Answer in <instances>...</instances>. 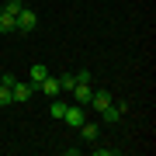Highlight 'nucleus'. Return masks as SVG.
<instances>
[{
  "mask_svg": "<svg viewBox=\"0 0 156 156\" xmlns=\"http://www.w3.org/2000/svg\"><path fill=\"white\" fill-rule=\"evenodd\" d=\"M97 132H101L97 122H83V125H80V135H83L87 142H94V139H97Z\"/></svg>",
  "mask_w": 156,
  "mask_h": 156,
  "instance_id": "obj_10",
  "label": "nucleus"
},
{
  "mask_svg": "<svg viewBox=\"0 0 156 156\" xmlns=\"http://www.w3.org/2000/svg\"><path fill=\"white\" fill-rule=\"evenodd\" d=\"M111 101H115V97H111V90H94V97H90V104H87V108H94V111L101 115L108 104H111Z\"/></svg>",
  "mask_w": 156,
  "mask_h": 156,
  "instance_id": "obj_5",
  "label": "nucleus"
},
{
  "mask_svg": "<svg viewBox=\"0 0 156 156\" xmlns=\"http://www.w3.org/2000/svg\"><path fill=\"white\" fill-rule=\"evenodd\" d=\"M35 94V87L31 83H21V80H14V87H11V101L14 104H24V101H31Z\"/></svg>",
  "mask_w": 156,
  "mask_h": 156,
  "instance_id": "obj_3",
  "label": "nucleus"
},
{
  "mask_svg": "<svg viewBox=\"0 0 156 156\" xmlns=\"http://www.w3.org/2000/svg\"><path fill=\"white\" fill-rule=\"evenodd\" d=\"M59 80V90H73L76 87V76H73V73H62V76H56Z\"/></svg>",
  "mask_w": 156,
  "mask_h": 156,
  "instance_id": "obj_11",
  "label": "nucleus"
},
{
  "mask_svg": "<svg viewBox=\"0 0 156 156\" xmlns=\"http://www.w3.org/2000/svg\"><path fill=\"white\" fill-rule=\"evenodd\" d=\"M73 97H76V104H90V97H94V87H90V83H76V87H73Z\"/></svg>",
  "mask_w": 156,
  "mask_h": 156,
  "instance_id": "obj_7",
  "label": "nucleus"
},
{
  "mask_svg": "<svg viewBox=\"0 0 156 156\" xmlns=\"http://www.w3.org/2000/svg\"><path fill=\"white\" fill-rule=\"evenodd\" d=\"M14 31H17V21H14V14L0 11V35H14Z\"/></svg>",
  "mask_w": 156,
  "mask_h": 156,
  "instance_id": "obj_9",
  "label": "nucleus"
},
{
  "mask_svg": "<svg viewBox=\"0 0 156 156\" xmlns=\"http://www.w3.org/2000/svg\"><path fill=\"white\" fill-rule=\"evenodd\" d=\"M21 7H24V4H21V0H7V4H4V11L17 17V14H21Z\"/></svg>",
  "mask_w": 156,
  "mask_h": 156,
  "instance_id": "obj_12",
  "label": "nucleus"
},
{
  "mask_svg": "<svg viewBox=\"0 0 156 156\" xmlns=\"http://www.w3.org/2000/svg\"><path fill=\"white\" fill-rule=\"evenodd\" d=\"M45 76H49V69H45V62H31V73H28V83H31L35 90H38V83H42Z\"/></svg>",
  "mask_w": 156,
  "mask_h": 156,
  "instance_id": "obj_6",
  "label": "nucleus"
},
{
  "mask_svg": "<svg viewBox=\"0 0 156 156\" xmlns=\"http://www.w3.org/2000/svg\"><path fill=\"white\" fill-rule=\"evenodd\" d=\"M62 111H66L62 101H52V104H49V115H52V118H62Z\"/></svg>",
  "mask_w": 156,
  "mask_h": 156,
  "instance_id": "obj_13",
  "label": "nucleus"
},
{
  "mask_svg": "<svg viewBox=\"0 0 156 156\" xmlns=\"http://www.w3.org/2000/svg\"><path fill=\"white\" fill-rule=\"evenodd\" d=\"M94 153H97V156H115L118 149H115V146H97V149H94Z\"/></svg>",
  "mask_w": 156,
  "mask_h": 156,
  "instance_id": "obj_15",
  "label": "nucleus"
},
{
  "mask_svg": "<svg viewBox=\"0 0 156 156\" xmlns=\"http://www.w3.org/2000/svg\"><path fill=\"white\" fill-rule=\"evenodd\" d=\"M14 21H17V31L21 35H28V31L38 28V17H35V11H28V7H21V14H17Z\"/></svg>",
  "mask_w": 156,
  "mask_h": 156,
  "instance_id": "obj_1",
  "label": "nucleus"
},
{
  "mask_svg": "<svg viewBox=\"0 0 156 156\" xmlns=\"http://www.w3.org/2000/svg\"><path fill=\"white\" fill-rule=\"evenodd\" d=\"M14 80H17L14 73H4V76H0V83H4V87H14Z\"/></svg>",
  "mask_w": 156,
  "mask_h": 156,
  "instance_id": "obj_16",
  "label": "nucleus"
},
{
  "mask_svg": "<svg viewBox=\"0 0 156 156\" xmlns=\"http://www.w3.org/2000/svg\"><path fill=\"white\" fill-rule=\"evenodd\" d=\"M7 104H14V101H11V87L0 83V108H7Z\"/></svg>",
  "mask_w": 156,
  "mask_h": 156,
  "instance_id": "obj_14",
  "label": "nucleus"
},
{
  "mask_svg": "<svg viewBox=\"0 0 156 156\" xmlns=\"http://www.w3.org/2000/svg\"><path fill=\"white\" fill-rule=\"evenodd\" d=\"M38 94H45V97H59V80H56V76H45L42 83H38Z\"/></svg>",
  "mask_w": 156,
  "mask_h": 156,
  "instance_id": "obj_8",
  "label": "nucleus"
},
{
  "mask_svg": "<svg viewBox=\"0 0 156 156\" xmlns=\"http://www.w3.org/2000/svg\"><path fill=\"white\" fill-rule=\"evenodd\" d=\"M62 122L73 125V128H80L87 122V115H83V104H66V111H62Z\"/></svg>",
  "mask_w": 156,
  "mask_h": 156,
  "instance_id": "obj_2",
  "label": "nucleus"
},
{
  "mask_svg": "<svg viewBox=\"0 0 156 156\" xmlns=\"http://www.w3.org/2000/svg\"><path fill=\"white\" fill-rule=\"evenodd\" d=\"M125 111H128V104H125V101H122V104H118V101H111V104L101 111V118H104V122H122Z\"/></svg>",
  "mask_w": 156,
  "mask_h": 156,
  "instance_id": "obj_4",
  "label": "nucleus"
}]
</instances>
